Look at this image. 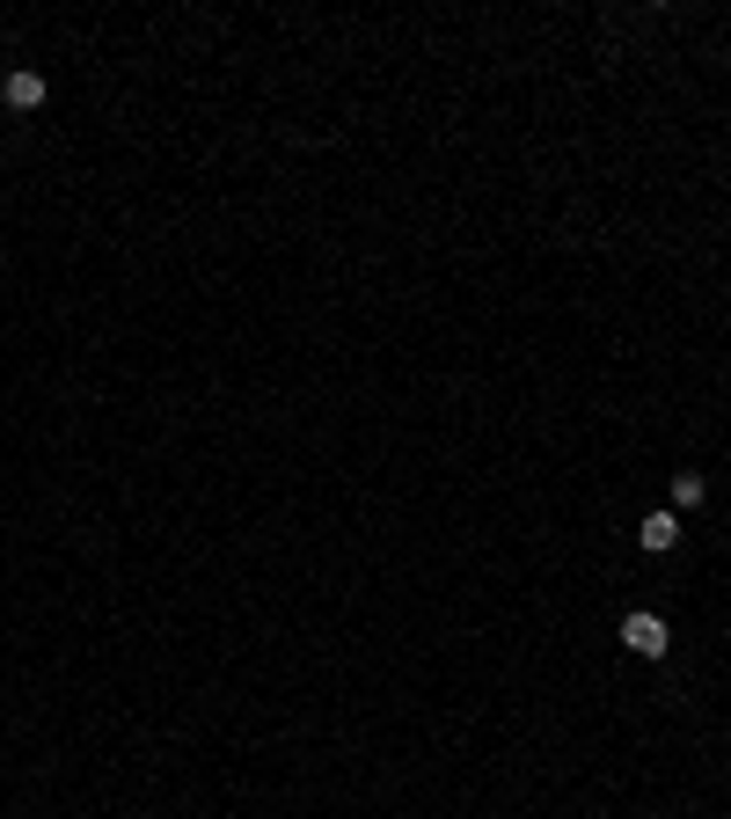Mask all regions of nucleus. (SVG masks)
<instances>
[{
  "label": "nucleus",
  "instance_id": "f257e3e1",
  "mask_svg": "<svg viewBox=\"0 0 731 819\" xmlns=\"http://www.w3.org/2000/svg\"><path fill=\"white\" fill-rule=\"evenodd\" d=\"M622 645L637 651V659H665V645H673V629H665V615L637 608V615H622Z\"/></svg>",
  "mask_w": 731,
  "mask_h": 819
},
{
  "label": "nucleus",
  "instance_id": "f03ea898",
  "mask_svg": "<svg viewBox=\"0 0 731 819\" xmlns=\"http://www.w3.org/2000/svg\"><path fill=\"white\" fill-rule=\"evenodd\" d=\"M44 96H52V88H44V73H30V67H16L8 81H0V103L8 110H37Z\"/></svg>",
  "mask_w": 731,
  "mask_h": 819
},
{
  "label": "nucleus",
  "instance_id": "7ed1b4c3",
  "mask_svg": "<svg viewBox=\"0 0 731 819\" xmlns=\"http://www.w3.org/2000/svg\"><path fill=\"white\" fill-rule=\"evenodd\" d=\"M637 541H644L651 557H665V549H680V512H644V527H637Z\"/></svg>",
  "mask_w": 731,
  "mask_h": 819
},
{
  "label": "nucleus",
  "instance_id": "20e7f679",
  "mask_svg": "<svg viewBox=\"0 0 731 819\" xmlns=\"http://www.w3.org/2000/svg\"><path fill=\"white\" fill-rule=\"evenodd\" d=\"M673 506H702V476H695V469L673 476Z\"/></svg>",
  "mask_w": 731,
  "mask_h": 819
}]
</instances>
